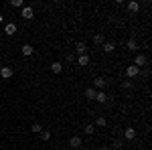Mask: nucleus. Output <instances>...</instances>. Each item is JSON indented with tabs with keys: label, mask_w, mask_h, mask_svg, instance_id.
I'll use <instances>...</instances> for the list:
<instances>
[{
	"label": "nucleus",
	"mask_w": 152,
	"mask_h": 150,
	"mask_svg": "<svg viewBox=\"0 0 152 150\" xmlns=\"http://www.w3.org/2000/svg\"><path fill=\"white\" fill-rule=\"evenodd\" d=\"M20 16H23L24 20H31V18L35 16V10H33V6H31V4H24L23 8H20Z\"/></svg>",
	"instance_id": "nucleus-1"
},
{
	"label": "nucleus",
	"mask_w": 152,
	"mask_h": 150,
	"mask_svg": "<svg viewBox=\"0 0 152 150\" xmlns=\"http://www.w3.org/2000/svg\"><path fill=\"white\" fill-rule=\"evenodd\" d=\"M12 75H14V69L12 67H8V65H2L0 67V77L2 79H10Z\"/></svg>",
	"instance_id": "nucleus-2"
},
{
	"label": "nucleus",
	"mask_w": 152,
	"mask_h": 150,
	"mask_svg": "<svg viewBox=\"0 0 152 150\" xmlns=\"http://www.w3.org/2000/svg\"><path fill=\"white\" fill-rule=\"evenodd\" d=\"M105 85H107V81H105L104 77H95V79H94V85H91V87H94L95 91H104Z\"/></svg>",
	"instance_id": "nucleus-3"
},
{
	"label": "nucleus",
	"mask_w": 152,
	"mask_h": 150,
	"mask_svg": "<svg viewBox=\"0 0 152 150\" xmlns=\"http://www.w3.org/2000/svg\"><path fill=\"white\" fill-rule=\"evenodd\" d=\"M146 63H148V59H146V55H142V53H138V55L134 57V65H136L138 69H140V67H144Z\"/></svg>",
	"instance_id": "nucleus-4"
},
{
	"label": "nucleus",
	"mask_w": 152,
	"mask_h": 150,
	"mask_svg": "<svg viewBox=\"0 0 152 150\" xmlns=\"http://www.w3.org/2000/svg\"><path fill=\"white\" fill-rule=\"evenodd\" d=\"M69 146H71V148H81V146H83L81 136H71V138H69Z\"/></svg>",
	"instance_id": "nucleus-5"
},
{
	"label": "nucleus",
	"mask_w": 152,
	"mask_h": 150,
	"mask_svg": "<svg viewBox=\"0 0 152 150\" xmlns=\"http://www.w3.org/2000/svg\"><path fill=\"white\" fill-rule=\"evenodd\" d=\"M95 102H97V104H107V102H110V100H107V93L105 91H97L95 93Z\"/></svg>",
	"instance_id": "nucleus-6"
},
{
	"label": "nucleus",
	"mask_w": 152,
	"mask_h": 150,
	"mask_svg": "<svg viewBox=\"0 0 152 150\" xmlns=\"http://www.w3.org/2000/svg\"><path fill=\"white\" fill-rule=\"evenodd\" d=\"M75 53L77 55H87V45L85 43H75Z\"/></svg>",
	"instance_id": "nucleus-7"
},
{
	"label": "nucleus",
	"mask_w": 152,
	"mask_h": 150,
	"mask_svg": "<svg viewBox=\"0 0 152 150\" xmlns=\"http://www.w3.org/2000/svg\"><path fill=\"white\" fill-rule=\"evenodd\" d=\"M138 73H140V69H138L136 65H130V67H126V75H128L130 79H132V77H136Z\"/></svg>",
	"instance_id": "nucleus-8"
},
{
	"label": "nucleus",
	"mask_w": 152,
	"mask_h": 150,
	"mask_svg": "<svg viewBox=\"0 0 152 150\" xmlns=\"http://www.w3.org/2000/svg\"><path fill=\"white\" fill-rule=\"evenodd\" d=\"M4 33H6L8 37H12L14 33H16V24H14V23H6V24H4Z\"/></svg>",
	"instance_id": "nucleus-9"
},
{
	"label": "nucleus",
	"mask_w": 152,
	"mask_h": 150,
	"mask_svg": "<svg viewBox=\"0 0 152 150\" xmlns=\"http://www.w3.org/2000/svg\"><path fill=\"white\" fill-rule=\"evenodd\" d=\"M20 53H23L24 57H31V55L35 53V49H33V45H23V49H20Z\"/></svg>",
	"instance_id": "nucleus-10"
},
{
	"label": "nucleus",
	"mask_w": 152,
	"mask_h": 150,
	"mask_svg": "<svg viewBox=\"0 0 152 150\" xmlns=\"http://www.w3.org/2000/svg\"><path fill=\"white\" fill-rule=\"evenodd\" d=\"M124 138L126 140H134L136 138V130H134V128H126V130H124Z\"/></svg>",
	"instance_id": "nucleus-11"
},
{
	"label": "nucleus",
	"mask_w": 152,
	"mask_h": 150,
	"mask_svg": "<svg viewBox=\"0 0 152 150\" xmlns=\"http://www.w3.org/2000/svg\"><path fill=\"white\" fill-rule=\"evenodd\" d=\"M102 49H104V53H112V51L116 49V45H114L112 41H104V45H102Z\"/></svg>",
	"instance_id": "nucleus-12"
},
{
	"label": "nucleus",
	"mask_w": 152,
	"mask_h": 150,
	"mask_svg": "<svg viewBox=\"0 0 152 150\" xmlns=\"http://www.w3.org/2000/svg\"><path fill=\"white\" fill-rule=\"evenodd\" d=\"M51 71H53L55 75H59V73L63 71V65H61L59 61H53V63H51Z\"/></svg>",
	"instance_id": "nucleus-13"
},
{
	"label": "nucleus",
	"mask_w": 152,
	"mask_h": 150,
	"mask_svg": "<svg viewBox=\"0 0 152 150\" xmlns=\"http://www.w3.org/2000/svg\"><path fill=\"white\" fill-rule=\"evenodd\" d=\"M126 49H128V51H138V43H136V39H128Z\"/></svg>",
	"instance_id": "nucleus-14"
},
{
	"label": "nucleus",
	"mask_w": 152,
	"mask_h": 150,
	"mask_svg": "<svg viewBox=\"0 0 152 150\" xmlns=\"http://www.w3.org/2000/svg\"><path fill=\"white\" fill-rule=\"evenodd\" d=\"M77 65H81V67L89 65V55H79L77 57Z\"/></svg>",
	"instance_id": "nucleus-15"
},
{
	"label": "nucleus",
	"mask_w": 152,
	"mask_h": 150,
	"mask_svg": "<svg viewBox=\"0 0 152 150\" xmlns=\"http://www.w3.org/2000/svg\"><path fill=\"white\" fill-rule=\"evenodd\" d=\"M95 89L94 87H87V89H85V97H87V100H95Z\"/></svg>",
	"instance_id": "nucleus-16"
},
{
	"label": "nucleus",
	"mask_w": 152,
	"mask_h": 150,
	"mask_svg": "<svg viewBox=\"0 0 152 150\" xmlns=\"http://www.w3.org/2000/svg\"><path fill=\"white\" fill-rule=\"evenodd\" d=\"M128 8H130V12H138L140 10V4H138L136 0H132V2L128 4Z\"/></svg>",
	"instance_id": "nucleus-17"
},
{
	"label": "nucleus",
	"mask_w": 152,
	"mask_h": 150,
	"mask_svg": "<svg viewBox=\"0 0 152 150\" xmlns=\"http://www.w3.org/2000/svg\"><path fill=\"white\" fill-rule=\"evenodd\" d=\"M83 132H85L87 136H94V132H95V126H94V124H87V126L83 128Z\"/></svg>",
	"instance_id": "nucleus-18"
},
{
	"label": "nucleus",
	"mask_w": 152,
	"mask_h": 150,
	"mask_svg": "<svg viewBox=\"0 0 152 150\" xmlns=\"http://www.w3.org/2000/svg\"><path fill=\"white\" fill-rule=\"evenodd\" d=\"M31 132H35V134H41V132H43V126H41L39 122H35V124L31 126Z\"/></svg>",
	"instance_id": "nucleus-19"
},
{
	"label": "nucleus",
	"mask_w": 152,
	"mask_h": 150,
	"mask_svg": "<svg viewBox=\"0 0 152 150\" xmlns=\"http://www.w3.org/2000/svg\"><path fill=\"white\" fill-rule=\"evenodd\" d=\"M105 124H107V120H105L104 116H97V120H95V126H99V128H104Z\"/></svg>",
	"instance_id": "nucleus-20"
},
{
	"label": "nucleus",
	"mask_w": 152,
	"mask_h": 150,
	"mask_svg": "<svg viewBox=\"0 0 152 150\" xmlns=\"http://www.w3.org/2000/svg\"><path fill=\"white\" fill-rule=\"evenodd\" d=\"M41 140H43V142L51 140V130H43V132H41Z\"/></svg>",
	"instance_id": "nucleus-21"
},
{
	"label": "nucleus",
	"mask_w": 152,
	"mask_h": 150,
	"mask_svg": "<svg viewBox=\"0 0 152 150\" xmlns=\"http://www.w3.org/2000/svg\"><path fill=\"white\" fill-rule=\"evenodd\" d=\"M10 4L14 6V8H23V6H24V2H23V0H12Z\"/></svg>",
	"instance_id": "nucleus-22"
},
{
	"label": "nucleus",
	"mask_w": 152,
	"mask_h": 150,
	"mask_svg": "<svg viewBox=\"0 0 152 150\" xmlns=\"http://www.w3.org/2000/svg\"><path fill=\"white\" fill-rule=\"evenodd\" d=\"M94 43H95V45H104V37H102V35H95L94 37Z\"/></svg>",
	"instance_id": "nucleus-23"
},
{
	"label": "nucleus",
	"mask_w": 152,
	"mask_h": 150,
	"mask_svg": "<svg viewBox=\"0 0 152 150\" xmlns=\"http://www.w3.org/2000/svg\"><path fill=\"white\" fill-rule=\"evenodd\" d=\"M122 87L124 89H132V81H122Z\"/></svg>",
	"instance_id": "nucleus-24"
},
{
	"label": "nucleus",
	"mask_w": 152,
	"mask_h": 150,
	"mask_svg": "<svg viewBox=\"0 0 152 150\" xmlns=\"http://www.w3.org/2000/svg\"><path fill=\"white\" fill-rule=\"evenodd\" d=\"M114 148H124V142H122V140H116V142H114Z\"/></svg>",
	"instance_id": "nucleus-25"
},
{
	"label": "nucleus",
	"mask_w": 152,
	"mask_h": 150,
	"mask_svg": "<svg viewBox=\"0 0 152 150\" xmlns=\"http://www.w3.org/2000/svg\"><path fill=\"white\" fill-rule=\"evenodd\" d=\"M99 150H110V148H107V146H102V148H99Z\"/></svg>",
	"instance_id": "nucleus-26"
},
{
	"label": "nucleus",
	"mask_w": 152,
	"mask_h": 150,
	"mask_svg": "<svg viewBox=\"0 0 152 150\" xmlns=\"http://www.w3.org/2000/svg\"><path fill=\"white\" fill-rule=\"evenodd\" d=\"M2 20H4V14H0V23H2Z\"/></svg>",
	"instance_id": "nucleus-27"
},
{
	"label": "nucleus",
	"mask_w": 152,
	"mask_h": 150,
	"mask_svg": "<svg viewBox=\"0 0 152 150\" xmlns=\"http://www.w3.org/2000/svg\"><path fill=\"white\" fill-rule=\"evenodd\" d=\"M81 150H89V148H81Z\"/></svg>",
	"instance_id": "nucleus-28"
}]
</instances>
